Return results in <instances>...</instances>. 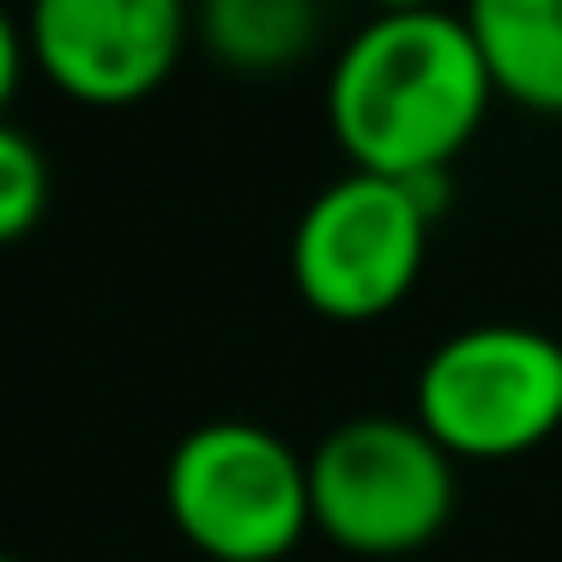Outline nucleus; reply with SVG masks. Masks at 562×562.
<instances>
[{
	"label": "nucleus",
	"mask_w": 562,
	"mask_h": 562,
	"mask_svg": "<svg viewBox=\"0 0 562 562\" xmlns=\"http://www.w3.org/2000/svg\"><path fill=\"white\" fill-rule=\"evenodd\" d=\"M436 182L345 170L303 206L291 231L296 291L333 321H375L417 284L436 224Z\"/></svg>",
	"instance_id": "20e7f679"
},
{
	"label": "nucleus",
	"mask_w": 562,
	"mask_h": 562,
	"mask_svg": "<svg viewBox=\"0 0 562 562\" xmlns=\"http://www.w3.org/2000/svg\"><path fill=\"white\" fill-rule=\"evenodd\" d=\"M490 67L448 7L363 19L327 74V122L351 170L424 182L453 164L490 110Z\"/></svg>",
	"instance_id": "f257e3e1"
},
{
	"label": "nucleus",
	"mask_w": 562,
	"mask_h": 562,
	"mask_svg": "<svg viewBox=\"0 0 562 562\" xmlns=\"http://www.w3.org/2000/svg\"><path fill=\"white\" fill-rule=\"evenodd\" d=\"M200 7H206V0H200Z\"/></svg>",
	"instance_id": "ddd939ff"
},
{
	"label": "nucleus",
	"mask_w": 562,
	"mask_h": 562,
	"mask_svg": "<svg viewBox=\"0 0 562 562\" xmlns=\"http://www.w3.org/2000/svg\"><path fill=\"white\" fill-rule=\"evenodd\" d=\"M381 13H387V7H441V0H375Z\"/></svg>",
	"instance_id": "9b49d317"
},
{
	"label": "nucleus",
	"mask_w": 562,
	"mask_h": 562,
	"mask_svg": "<svg viewBox=\"0 0 562 562\" xmlns=\"http://www.w3.org/2000/svg\"><path fill=\"white\" fill-rule=\"evenodd\" d=\"M19 25L7 19V7H0V110H7V98H13V86H19Z\"/></svg>",
	"instance_id": "9d476101"
},
{
	"label": "nucleus",
	"mask_w": 562,
	"mask_h": 562,
	"mask_svg": "<svg viewBox=\"0 0 562 562\" xmlns=\"http://www.w3.org/2000/svg\"><path fill=\"white\" fill-rule=\"evenodd\" d=\"M0 562H25V557H13V550H0Z\"/></svg>",
	"instance_id": "f8f14e48"
},
{
	"label": "nucleus",
	"mask_w": 562,
	"mask_h": 562,
	"mask_svg": "<svg viewBox=\"0 0 562 562\" xmlns=\"http://www.w3.org/2000/svg\"><path fill=\"white\" fill-rule=\"evenodd\" d=\"M417 424L453 460L526 453L562 424V339L532 321H472L417 369Z\"/></svg>",
	"instance_id": "39448f33"
},
{
	"label": "nucleus",
	"mask_w": 562,
	"mask_h": 562,
	"mask_svg": "<svg viewBox=\"0 0 562 562\" xmlns=\"http://www.w3.org/2000/svg\"><path fill=\"white\" fill-rule=\"evenodd\" d=\"M453 453L417 417L357 412L308 448L315 526L357 557H405L453 514Z\"/></svg>",
	"instance_id": "7ed1b4c3"
},
{
	"label": "nucleus",
	"mask_w": 562,
	"mask_h": 562,
	"mask_svg": "<svg viewBox=\"0 0 562 562\" xmlns=\"http://www.w3.org/2000/svg\"><path fill=\"white\" fill-rule=\"evenodd\" d=\"M49 206V158L25 127L0 122V243L25 236Z\"/></svg>",
	"instance_id": "1a4fd4ad"
},
{
	"label": "nucleus",
	"mask_w": 562,
	"mask_h": 562,
	"mask_svg": "<svg viewBox=\"0 0 562 562\" xmlns=\"http://www.w3.org/2000/svg\"><path fill=\"white\" fill-rule=\"evenodd\" d=\"M188 43V0H31L43 74L86 103H134Z\"/></svg>",
	"instance_id": "423d86ee"
},
{
	"label": "nucleus",
	"mask_w": 562,
	"mask_h": 562,
	"mask_svg": "<svg viewBox=\"0 0 562 562\" xmlns=\"http://www.w3.org/2000/svg\"><path fill=\"white\" fill-rule=\"evenodd\" d=\"M206 43L243 74H279L315 43V0H206Z\"/></svg>",
	"instance_id": "6e6552de"
},
{
	"label": "nucleus",
	"mask_w": 562,
	"mask_h": 562,
	"mask_svg": "<svg viewBox=\"0 0 562 562\" xmlns=\"http://www.w3.org/2000/svg\"><path fill=\"white\" fill-rule=\"evenodd\" d=\"M170 520L212 562H279L315 526L308 453L255 417H212L188 429L164 465Z\"/></svg>",
	"instance_id": "f03ea898"
},
{
	"label": "nucleus",
	"mask_w": 562,
	"mask_h": 562,
	"mask_svg": "<svg viewBox=\"0 0 562 562\" xmlns=\"http://www.w3.org/2000/svg\"><path fill=\"white\" fill-rule=\"evenodd\" d=\"M460 19L490 67V86L562 115V0H465Z\"/></svg>",
	"instance_id": "0eeeda50"
}]
</instances>
